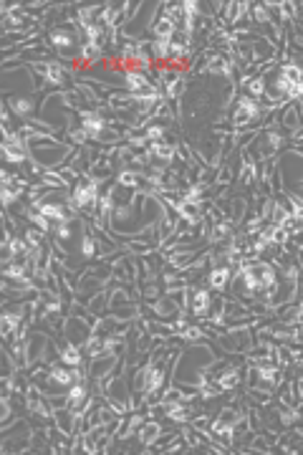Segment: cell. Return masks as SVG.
<instances>
[{
  "label": "cell",
  "instance_id": "obj_6",
  "mask_svg": "<svg viewBox=\"0 0 303 455\" xmlns=\"http://www.w3.org/2000/svg\"><path fill=\"white\" fill-rule=\"evenodd\" d=\"M280 79H285L288 84L298 86V84H303V69H298L295 64H285L280 69Z\"/></svg>",
  "mask_w": 303,
  "mask_h": 455
},
{
  "label": "cell",
  "instance_id": "obj_9",
  "mask_svg": "<svg viewBox=\"0 0 303 455\" xmlns=\"http://www.w3.org/2000/svg\"><path fill=\"white\" fill-rule=\"evenodd\" d=\"M228 281H230V268H225V266H220V268H215V271L210 273V283H212V289H225V286H228Z\"/></svg>",
  "mask_w": 303,
  "mask_h": 455
},
{
  "label": "cell",
  "instance_id": "obj_8",
  "mask_svg": "<svg viewBox=\"0 0 303 455\" xmlns=\"http://www.w3.org/2000/svg\"><path fill=\"white\" fill-rule=\"evenodd\" d=\"M210 309V294L205 289H197L195 296H192V311L195 314H205Z\"/></svg>",
  "mask_w": 303,
  "mask_h": 455
},
{
  "label": "cell",
  "instance_id": "obj_14",
  "mask_svg": "<svg viewBox=\"0 0 303 455\" xmlns=\"http://www.w3.org/2000/svg\"><path fill=\"white\" fill-rule=\"evenodd\" d=\"M170 46H172L170 38H157L155 43H152V51H155L157 59H167L170 56Z\"/></svg>",
  "mask_w": 303,
  "mask_h": 455
},
{
  "label": "cell",
  "instance_id": "obj_21",
  "mask_svg": "<svg viewBox=\"0 0 303 455\" xmlns=\"http://www.w3.org/2000/svg\"><path fill=\"white\" fill-rule=\"evenodd\" d=\"M86 352H89L91 357H96V354H104V342H101L99 336H94V339L86 344Z\"/></svg>",
  "mask_w": 303,
  "mask_h": 455
},
{
  "label": "cell",
  "instance_id": "obj_7",
  "mask_svg": "<svg viewBox=\"0 0 303 455\" xmlns=\"http://www.w3.org/2000/svg\"><path fill=\"white\" fill-rule=\"evenodd\" d=\"M155 33H157V38H172V33H175V21H172L170 16H162V18L155 23Z\"/></svg>",
  "mask_w": 303,
  "mask_h": 455
},
{
  "label": "cell",
  "instance_id": "obj_28",
  "mask_svg": "<svg viewBox=\"0 0 303 455\" xmlns=\"http://www.w3.org/2000/svg\"><path fill=\"white\" fill-rule=\"evenodd\" d=\"M81 251H84V256H94V241L86 236L84 238V246H81Z\"/></svg>",
  "mask_w": 303,
  "mask_h": 455
},
{
  "label": "cell",
  "instance_id": "obj_11",
  "mask_svg": "<svg viewBox=\"0 0 303 455\" xmlns=\"http://www.w3.org/2000/svg\"><path fill=\"white\" fill-rule=\"evenodd\" d=\"M160 435H162L160 425H157V422H149V425L141 430V435H139V437H141V442H144V445H152V442H155Z\"/></svg>",
  "mask_w": 303,
  "mask_h": 455
},
{
  "label": "cell",
  "instance_id": "obj_10",
  "mask_svg": "<svg viewBox=\"0 0 303 455\" xmlns=\"http://www.w3.org/2000/svg\"><path fill=\"white\" fill-rule=\"evenodd\" d=\"M152 154H155L157 159L170 162V159L175 157V147H172V144H167V142H155V144H152Z\"/></svg>",
  "mask_w": 303,
  "mask_h": 455
},
{
  "label": "cell",
  "instance_id": "obj_3",
  "mask_svg": "<svg viewBox=\"0 0 303 455\" xmlns=\"http://www.w3.org/2000/svg\"><path fill=\"white\" fill-rule=\"evenodd\" d=\"M81 127H84V132H86V134H91V137H101V132H104V119H101L99 114L86 111V114H81Z\"/></svg>",
  "mask_w": 303,
  "mask_h": 455
},
{
  "label": "cell",
  "instance_id": "obj_23",
  "mask_svg": "<svg viewBox=\"0 0 303 455\" xmlns=\"http://www.w3.org/2000/svg\"><path fill=\"white\" fill-rule=\"evenodd\" d=\"M119 182L126 185V187H134V185L139 182V177H136L134 172H121V175H119Z\"/></svg>",
  "mask_w": 303,
  "mask_h": 455
},
{
  "label": "cell",
  "instance_id": "obj_25",
  "mask_svg": "<svg viewBox=\"0 0 303 455\" xmlns=\"http://www.w3.org/2000/svg\"><path fill=\"white\" fill-rule=\"evenodd\" d=\"M170 53H172V56H187V46H185V43H180V41H172Z\"/></svg>",
  "mask_w": 303,
  "mask_h": 455
},
{
  "label": "cell",
  "instance_id": "obj_5",
  "mask_svg": "<svg viewBox=\"0 0 303 455\" xmlns=\"http://www.w3.org/2000/svg\"><path fill=\"white\" fill-rule=\"evenodd\" d=\"M36 210H38L41 215H46L48 220H58V222H66V220H68L66 210H63L61 205H56V202H43V205H36Z\"/></svg>",
  "mask_w": 303,
  "mask_h": 455
},
{
  "label": "cell",
  "instance_id": "obj_29",
  "mask_svg": "<svg viewBox=\"0 0 303 455\" xmlns=\"http://www.w3.org/2000/svg\"><path fill=\"white\" fill-rule=\"evenodd\" d=\"M149 137L155 139V142H160V137H162V127L160 124H155V127H149Z\"/></svg>",
  "mask_w": 303,
  "mask_h": 455
},
{
  "label": "cell",
  "instance_id": "obj_27",
  "mask_svg": "<svg viewBox=\"0 0 303 455\" xmlns=\"http://www.w3.org/2000/svg\"><path fill=\"white\" fill-rule=\"evenodd\" d=\"M260 377H263L265 382H273V379H275V369H273V367H260Z\"/></svg>",
  "mask_w": 303,
  "mask_h": 455
},
{
  "label": "cell",
  "instance_id": "obj_19",
  "mask_svg": "<svg viewBox=\"0 0 303 455\" xmlns=\"http://www.w3.org/2000/svg\"><path fill=\"white\" fill-rule=\"evenodd\" d=\"M217 384H220V389H233V387L238 384V372H235V369L225 372V374L220 377V382H217Z\"/></svg>",
  "mask_w": 303,
  "mask_h": 455
},
{
  "label": "cell",
  "instance_id": "obj_12",
  "mask_svg": "<svg viewBox=\"0 0 303 455\" xmlns=\"http://www.w3.org/2000/svg\"><path fill=\"white\" fill-rule=\"evenodd\" d=\"M61 362H63V364L76 367V364H81V352H79L73 344H68V347L63 349V354H61Z\"/></svg>",
  "mask_w": 303,
  "mask_h": 455
},
{
  "label": "cell",
  "instance_id": "obj_31",
  "mask_svg": "<svg viewBox=\"0 0 303 455\" xmlns=\"http://www.w3.org/2000/svg\"><path fill=\"white\" fill-rule=\"evenodd\" d=\"M28 243H31L33 248L38 246V233H36V231H31V233H28Z\"/></svg>",
  "mask_w": 303,
  "mask_h": 455
},
{
  "label": "cell",
  "instance_id": "obj_22",
  "mask_svg": "<svg viewBox=\"0 0 303 455\" xmlns=\"http://www.w3.org/2000/svg\"><path fill=\"white\" fill-rule=\"evenodd\" d=\"M265 94V84H263V79H253L250 81V96L253 99H258V96H263Z\"/></svg>",
  "mask_w": 303,
  "mask_h": 455
},
{
  "label": "cell",
  "instance_id": "obj_26",
  "mask_svg": "<svg viewBox=\"0 0 303 455\" xmlns=\"http://www.w3.org/2000/svg\"><path fill=\"white\" fill-rule=\"evenodd\" d=\"M13 109H16V114H28V111H31V101H26V99L21 101V99H18Z\"/></svg>",
  "mask_w": 303,
  "mask_h": 455
},
{
  "label": "cell",
  "instance_id": "obj_24",
  "mask_svg": "<svg viewBox=\"0 0 303 455\" xmlns=\"http://www.w3.org/2000/svg\"><path fill=\"white\" fill-rule=\"evenodd\" d=\"M18 192H21V187H18V190H13L11 185H6V187H3V205H11V202H13V197H16Z\"/></svg>",
  "mask_w": 303,
  "mask_h": 455
},
{
  "label": "cell",
  "instance_id": "obj_13",
  "mask_svg": "<svg viewBox=\"0 0 303 455\" xmlns=\"http://www.w3.org/2000/svg\"><path fill=\"white\" fill-rule=\"evenodd\" d=\"M71 379H76V374H73V372L61 369V367L51 369V382H56V384H71Z\"/></svg>",
  "mask_w": 303,
  "mask_h": 455
},
{
  "label": "cell",
  "instance_id": "obj_1",
  "mask_svg": "<svg viewBox=\"0 0 303 455\" xmlns=\"http://www.w3.org/2000/svg\"><path fill=\"white\" fill-rule=\"evenodd\" d=\"M96 182L94 180H81L79 185H76V190H73V202L79 205V207H91L94 202H96Z\"/></svg>",
  "mask_w": 303,
  "mask_h": 455
},
{
  "label": "cell",
  "instance_id": "obj_2",
  "mask_svg": "<svg viewBox=\"0 0 303 455\" xmlns=\"http://www.w3.org/2000/svg\"><path fill=\"white\" fill-rule=\"evenodd\" d=\"M258 114H260L258 101H255V99H250V96H243V99H240V104H238V111H235V124H238V127H243V124H248L250 119H255Z\"/></svg>",
  "mask_w": 303,
  "mask_h": 455
},
{
  "label": "cell",
  "instance_id": "obj_17",
  "mask_svg": "<svg viewBox=\"0 0 303 455\" xmlns=\"http://www.w3.org/2000/svg\"><path fill=\"white\" fill-rule=\"evenodd\" d=\"M43 74H46V79H48L51 84H61V81H63V71H61L58 66H53V64H46V66H43Z\"/></svg>",
  "mask_w": 303,
  "mask_h": 455
},
{
  "label": "cell",
  "instance_id": "obj_15",
  "mask_svg": "<svg viewBox=\"0 0 303 455\" xmlns=\"http://www.w3.org/2000/svg\"><path fill=\"white\" fill-rule=\"evenodd\" d=\"M51 41H53V46H58V48H68V46H73V38H71V33H66V31H53Z\"/></svg>",
  "mask_w": 303,
  "mask_h": 455
},
{
  "label": "cell",
  "instance_id": "obj_4",
  "mask_svg": "<svg viewBox=\"0 0 303 455\" xmlns=\"http://www.w3.org/2000/svg\"><path fill=\"white\" fill-rule=\"evenodd\" d=\"M126 86L134 91V94H146V91H152V86H149V81L139 74V71H126Z\"/></svg>",
  "mask_w": 303,
  "mask_h": 455
},
{
  "label": "cell",
  "instance_id": "obj_30",
  "mask_svg": "<svg viewBox=\"0 0 303 455\" xmlns=\"http://www.w3.org/2000/svg\"><path fill=\"white\" fill-rule=\"evenodd\" d=\"M197 336H202V331H200V329H195V326H190V329L185 331V339H197Z\"/></svg>",
  "mask_w": 303,
  "mask_h": 455
},
{
  "label": "cell",
  "instance_id": "obj_16",
  "mask_svg": "<svg viewBox=\"0 0 303 455\" xmlns=\"http://www.w3.org/2000/svg\"><path fill=\"white\" fill-rule=\"evenodd\" d=\"M18 324H21V316H16V314H3V319H0V326H3V334H6V336H8Z\"/></svg>",
  "mask_w": 303,
  "mask_h": 455
},
{
  "label": "cell",
  "instance_id": "obj_20",
  "mask_svg": "<svg viewBox=\"0 0 303 455\" xmlns=\"http://www.w3.org/2000/svg\"><path fill=\"white\" fill-rule=\"evenodd\" d=\"M6 278H18V281H23V276H26V271H23V266L21 263H11V266H6Z\"/></svg>",
  "mask_w": 303,
  "mask_h": 455
},
{
  "label": "cell",
  "instance_id": "obj_18",
  "mask_svg": "<svg viewBox=\"0 0 303 455\" xmlns=\"http://www.w3.org/2000/svg\"><path fill=\"white\" fill-rule=\"evenodd\" d=\"M167 417H172V420H185L187 417V410H185V405H180V402H170L167 405Z\"/></svg>",
  "mask_w": 303,
  "mask_h": 455
}]
</instances>
